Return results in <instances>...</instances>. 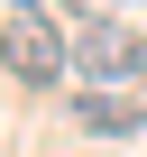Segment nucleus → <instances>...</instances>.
<instances>
[{
	"label": "nucleus",
	"mask_w": 147,
	"mask_h": 157,
	"mask_svg": "<svg viewBox=\"0 0 147 157\" xmlns=\"http://www.w3.org/2000/svg\"><path fill=\"white\" fill-rule=\"evenodd\" d=\"M74 120H83L92 139H129V129H138V102H129V93H83Z\"/></svg>",
	"instance_id": "obj_3"
},
{
	"label": "nucleus",
	"mask_w": 147,
	"mask_h": 157,
	"mask_svg": "<svg viewBox=\"0 0 147 157\" xmlns=\"http://www.w3.org/2000/svg\"><path fill=\"white\" fill-rule=\"evenodd\" d=\"M74 65H83V83H138V74H147V37L120 28V19H83Z\"/></svg>",
	"instance_id": "obj_2"
},
{
	"label": "nucleus",
	"mask_w": 147,
	"mask_h": 157,
	"mask_svg": "<svg viewBox=\"0 0 147 157\" xmlns=\"http://www.w3.org/2000/svg\"><path fill=\"white\" fill-rule=\"evenodd\" d=\"M0 56H9V74H19L28 93H46L55 74L74 65V56H64V37L46 28V10H37V0H0Z\"/></svg>",
	"instance_id": "obj_1"
}]
</instances>
